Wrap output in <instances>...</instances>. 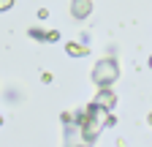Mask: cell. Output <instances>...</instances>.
I'll return each mask as SVG.
<instances>
[{"label":"cell","instance_id":"cell-1","mask_svg":"<svg viewBox=\"0 0 152 147\" xmlns=\"http://www.w3.org/2000/svg\"><path fill=\"white\" fill-rule=\"evenodd\" d=\"M76 120H79L82 136H84L87 142L98 139V136H101V131H103L106 125H114V123H117V117H111V115H109V109H101V106H95V104L84 106Z\"/></svg>","mask_w":152,"mask_h":147},{"label":"cell","instance_id":"cell-2","mask_svg":"<svg viewBox=\"0 0 152 147\" xmlns=\"http://www.w3.org/2000/svg\"><path fill=\"white\" fill-rule=\"evenodd\" d=\"M117 76H120V68L109 57L101 60V63H95V68H92V82L98 87H111L114 82H117Z\"/></svg>","mask_w":152,"mask_h":147},{"label":"cell","instance_id":"cell-3","mask_svg":"<svg viewBox=\"0 0 152 147\" xmlns=\"http://www.w3.org/2000/svg\"><path fill=\"white\" fill-rule=\"evenodd\" d=\"M71 14L73 19H87L92 14V0H71Z\"/></svg>","mask_w":152,"mask_h":147},{"label":"cell","instance_id":"cell-4","mask_svg":"<svg viewBox=\"0 0 152 147\" xmlns=\"http://www.w3.org/2000/svg\"><path fill=\"white\" fill-rule=\"evenodd\" d=\"M92 104H95V106H101V109H111L114 104H117V96L111 93V87H101Z\"/></svg>","mask_w":152,"mask_h":147},{"label":"cell","instance_id":"cell-5","mask_svg":"<svg viewBox=\"0 0 152 147\" xmlns=\"http://www.w3.org/2000/svg\"><path fill=\"white\" fill-rule=\"evenodd\" d=\"M30 35L33 38H44V41H57L60 38L57 30H38V27H30Z\"/></svg>","mask_w":152,"mask_h":147},{"label":"cell","instance_id":"cell-6","mask_svg":"<svg viewBox=\"0 0 152 147\" xmlns=\"http://www.w3.org/2000/svg\"><path fill=\"white\" fill-rule=\"evenodd\" d=\"M65 52L71 54V57H84V54H87V46L84 44H76V41H68L65 44Z\"/></svg>","mask_w":152,"mask_h":147},{"label":"cell","instance_id":"cell-7","mask_svg":"<svg viewBox=\"0 0 152 147\" xmlns=\"http://www.w3.org/2000/svg\"><path fill=\"white\" fill-rule=\"evenodd\" d=\"M60 120H63L65 125H71V123H76V115H73V112H63V115H60Z\"/></svg>","mask_w":152,"mask_h":147},{"label":"cell","instance_id":"cell-8","mask_svg":"<svg viewBox=\"0 0 152 147\" xmlns=\"http://www.w3.org/2000/svg\"><path fill=\"white\" fill-rule=\"evenodd\" d=\"M14 6V0H0V11H8Z\"/></svg>","mask_w":152,"mask_h":147},{"label":"cell","instance_id":"cell-9","mask_svg":"<svg viewBox=\"0 0 152 147\" xmlns=\"http://www.w3.org/2000/svg\"><path fill=\"white\" fill-rule=\"evenodd\" d=\"M71 147H90V142H84V144H71Z\"/></svg>","mask_w":152,"mask_h":147},{"label":"cell","instance_id":"cell-10","mask_svg":"<svg viewBox=\"0 0 152 147\" xmlns=\"http://www.w3.org/2000/svg\"><path fill=\"white\" fill-rule=\"evenodd\" d=\"M149 125H152V115H149Z\"/></svg>","mask_w":152,"mask_h":147},{"label":"cell","instance_id":"cell-11","mask_svg":"<svg viewBox=\"0 0 152 147\" xmlns=\"http://www.w3.org/2000/svg\"><path fill=\"white\" fill-rule=\"evenodd\" d=\"M149 68H152V57H149Z\"/></svg>","mask_w":152,"mask_h":147},{"label":"cell","instance_id":"cell-12","mask_svg":"<svg viewBox=\"0 0 152 147\" xmlns=\"http://www.w3.org/2000/svg\"><path fill=\"white\" fill-rule=\"evenodd\" d=\"M0 125H3V117H0Z\"/></svg>","mask_w":152,"mask_h":147}]
</instances>
